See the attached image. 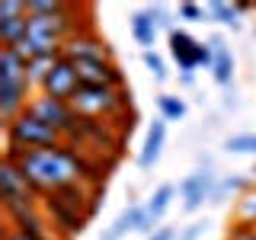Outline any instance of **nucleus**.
<instances>
[{"label":"nucleus","instance_id":"nucleus-1","mask_svg":"<svg viewBox=\"0 0 256 240\" xmlns=\"http://www.w3.org/2000/svg\"><path fill=\"white\" fill-rule=\"evenodd\" d=\"M6 160H13L20 166V173L29 180L32 192H58L64 186H74L90 173V164L70 150L68 144L61 148H42V150H20V148H6Z\"/></svg>","mask_w":256,"mask_h":240},{"label":"nucleus","instance_id":"nucleus-2","mask_svg":"<svg viewBox=\"0 0 256 240\" xmlns=\"http://www.w3.org/2000/svg\"><path fill=\"white\" fill-rule=\"evenodd\" d=\"M64 134L54 132L52 125H45L42 118L29 116H16L10 125H6V148H20V150H42V148H61Z\"/></svg>","mask_w":256,"mask_h":240},{"label":"nucleus","instance_id":"nucleus-3","mask_svg":"<svg viewBox=\"0 0 256 240\" xmlns=\"http://www.w3.org/2000/svg\"><path fill=\"white\" fill-rule=\"evenodd\" d=\"M128 102H132V93H125V90L80 84L77 96L70 100V109H74L80 118H102V116H118Z\"/></svg>","mask_w":256,"mask_h":240},{"label":"nucleus","instance_id":"nucleus-4","mask_svg":"<svg viewBox=\"0 0 256 240\" xmlns=\"http://www.w3.org/2000/svg\"><path fill=\"white\" fill-rule=\"evenodd\" d=\"M29 116H36V118H42L45 125H52L54 132H61L64 134V141H68V134L74 132V122H77V112L70 109V102H61V100H54V96H36V100H29V106H26Z\"/></svg>","mask_w":256,"mask_h":240},{"label":"nucleus","instance_id":"nucleus-5","mask_svg":"<svg viewBox=\"0 0 256 240\" xmlns=\"http://www.w3.org/2000/svg\"><path fill=\"white\" fill-rule=\"evenodd\" d=\"M64 58L68 61H112V52L100 36H93L90 29H84V32H77L74 38L64 42Z\"/></svg>","mask_w":256,"mask_h":240},{"label":"nucleus","instance_id":"nucleus-6","mask_svg":"<svg viewBox=\"0 0 256 240\" xmlns=\"http://www.w3.org/2000/svg\"><path fill=\"white\" fill-rule=\"evenodd\" d=\"M42 90H45V96H54V100H61V102H70V100H74L77 90H80V77H77L74 61L61 58L58 64H54V70L48 74Z\"/></svg>","mask_w":256,"mask_h":240},{"label":"nucleus","instance_id":"nucleus-7","mask_svg":"<svg viewBox=\"0 0 256 240\" xmlns=\"http://www.w3.org/2000/svg\"><path fill=\"white\" fill-rule=\"evenodd\" d=\"M180 192H182V208L186 212H198L205 202H212V192H214V173L212 170H196L192 176L180 182Z\"/></svg>","mask_w":256,"mask_h":240},{"label":"nucleus","instance_id":"nucleus-8","mask_svg":"<svg viewBox=\"0 0 256 240\" xmlns=\"http://www.w3.org/2000/svg\"><path fill=\"white\" fill-rule=\"evenodd\" d=\"M36 192H32L29 180L20 173V166L13 164V160H0V198H4V205L10 202H26V198H32Z\"/></svg>","mask_w":256,"mask_h":240},{"label":"nucleus","instance_id":"nucleus-9","mask_svg":"<svg viewBox=\"0 0 256 240\" xmlns=\"http://www.w3.org/2000/svg\"><path fill=\"white\" fill-rule=\"evenodd\" d=\"M164 141H166V118H157V122L148 128V138H144V148H141V157H138L141 170H150V166L160 160Z\"/></svg>","mask_w":256,"mask_h":240},{"label":"nucleus","instance_id":"nucleus-10","mask_svg":"<svg viewBox=\"0 0 256 240\" xmlns=\"http://www.w3.org/2000/svg\"><path fill=\"white\" fill-rule=\"evenodd\" d=\"M196 38L189 36V32H182V29H176L170 32V54L176 58V64L182 68V74H189L192 68H198V61H196Z\"/></svg>","mask_w":256,"mask_h":240},{"label":"nucleus","instance_id":"nucleus-11","mask_svg":"<svg viewBox=\"0 0 256 240\" xmlns=\"http://www.w3.org/2000/svg\"><path fill=\"white\" fill-rule=\"evenodd\" d=\"M64 58V52H52V54H38V58H32L26 64V84L29 86H45L48 74L54 70V64Z\"/></svg>","mask_w":256,"mask_h":240},{"label":"nucleus","instance_id":"nucleus-12","mask_svg":"<svg viewBox=\"0 0 256 240\" xmlns=\"http://www.w3.org/2000/svg\"><path fill=\"white\" fill-rule=\"evenodd\" d=\"M144 218V208L141 205H128L122 214H118L116 221H112L109 230H102V240H122L128 230H138V224Z\"/></svg>","mask_w":256,"mask_h":240},{"label":"nucleus","instance_id":"nucleus-13","mask_svg":"<svg viewBox=\"0 0 256 240\" xmlns=\"http://www.w3.org/2000/svg\"><path fill=\"white\" fill-rule=\"evenodd\" d=\"M212 48H214V64H212V74L218 80L221 86L230 84V77H234V54H230V48L221 42L218 36L212 38Z\"/></svg>","mask_w":256,"mask_h":240},{"label":"nucleus","instance_id":"nucleus-14","mask_svg":"<svg viewBox=\"0 0 256 240\" xmlns=\"http://www.w3.org/2000/svg\"><path fill=\"white\" fill-rule=\"evenodd\" d=\"M10 221H13V230H20V234H26L32 240H48V228H45V221L38 218L36 208H26V212H20V214H10Z\"/></svg>","mask_w":256,"mask_h":240},{"label":"nucleus","instance_id":"nucleus-15","mask_svg":"<svg viewBox=\"0 0 256 240\" xmlns=\"http://www.w3.org/2000/svg\"><path fill=\"white\" fill-rule=\"evenodd\" d=\"M48 208H52V214L58 218V224H61V230L64 234H80L84 230V218L86 214H80V212H74L70 205H64V202H58V198H52L48 196Z\"/></svg>","mask_w":256,"mask_h":240},{"label":"nucleus","instance_id":"nucleus-16","mask_svg":"<svg viewBox=\"0 0 256 240\" xmlns=\"http://www.w3.org/2000/svg\"><path fill=\"white\" fill-rule=\"evenodd\" d=\"M132 36H134L138 45H144V52H150V45H154V38H157V22H154L150 6L132 16Z\"/></svg>","mask_w":256,"mask_h":240},{"label":"nucleus","instance_id":"nucleus-17","mask_svg":"<svg viewBox=\"0 0 256 240\" xmlns=\"http://www.w3.org/2000/svg\"><path fill=\"white\" fill-rule=\"evenodd\" d=\"M26 36H29V13L26 16H6V20H0V42H4V48H13L16 42H22Z\"/></svg>","mask_w":256,"mask_h":240},{"label":"nucleus","instance_id":"nucleus-18","mask_svg":"<svg viewBox=\"0 0 256 240\" xmlns=\"http://www.w3.org/2000/svg\"><path fill=\"white\" fill-rule=\"evenodd\" d=\"M0 80H26V61L13 48H0Z\"/></svg>","mask_w":256,"mask_h":240},{"label":"nucleus","instance_id":"nucleus-19","mask_svg":"<svg viewBox=\"0 0 256 240\" xmlns=\"http://www.w3.org/2000/svg\"><path fill=\"white\" fill-rule=\"evenodd\" d=\"M26 10L29 16H58L68 13L70 4H64V0H26Z\"/></svg>","mask_w":256,"mask_h":240},{"label":"nucleus","instance_id":"nucleus-20","mask_svg":"<svg viewBox=\"0 0 256 240\" xmlns=\"http://www.w3.org/2000/svg\"><path fill=\"white\" fill-rule=\"evenodd\" d=\"M157 106H160V116L166 118V122H180L182 116H186V102L180 100V96H160L157 100Z\"/></svg>","mask_w":256,"mask_h":240},{"label":"nucleus","instance_id":"nucleus-21","mask_svg":"<svg viewBox=\"0 0 256 240\" xmlns=\"http://www.w3.org/2000/svg\"><path fill=\"white\" fill-rule=\"evenodd\" d=\"M208 16L212 20H218V22H224V26H234L237 29V4H221V0H214L212 6H208Z\"/></svg>","mask_w":256,"mask_h":240},{"label":"nucleus","instance_id":"nucleus-22","mask_svg":"<svg viewBox=\"0 0 256 240\" xmlns=\"http://www.w3.org/2000/svg\"><path fill=\"white\" fill-rule=\"evenodd\" d=\"M244 186H246V180H244V176H228V180H221L218 186H214V192H212V202H214V205H221L224 198L230 196V192H237V189H244Z\"/></svg>","mask_w":256,"mask_h":240},{"label":"nucleus","instance_id":"nucleus-23","mask_svg":"<svg viewBox=\"0 0 256 240\" xmlns=\"http://www.w3.org/2000/svg\"><path fill=\"white\" fill-rule=\"evenodd\" d=\"M224 150L230 154H256V134H234L224 141Z\"/></svg>","mask_w":256,"mask_h":240},{"label":"nucleus","instance_id":"nucleus-24","mask_svg":"<svg viewBox=\"0 0 256 240\" xmlns=\"http://www.w3.org/2000/svg\"><path fill=\"white\" fill-rule=\"evenodd\" d=\"M144 64H148V70L154 74L157 84H164L166 80V70H164V61L157 58V52H144Z\"/></svg>","mask_w":256,"mask_h":240},{"label":"nucleus","instance_id":"nucleus-25","mask_svg":"<svg viewBox=\"0 0 256 240\" xmlns=\"http://www.w3.org/2000/svg\"><path fill=\"white\" fill-rule=\"evenodd\" d=\"M240 224H256V196H246L240 202Z\"/></svg>","mask_w":256,"mask_h":240},{"label":"nucleus","instance_id":"nucleus-26","mask_svg":"<svg viewBox=\"0 0 256 240\" xmlns=\"http://www.w3.org/2000/svg\"><path fill=\"white\" fill-rule=\"evenodd\" d=\"M180 16H182V20H189V22H202L205 20V10L198 4H180Z\"/></svg>","mask_w":256,"mask_h":240},{"label":"nucleus","instance_id":"nucleus-27","mask_svg":"<svg viewBox=\"0 0 256 240\" xmlns=\"http://www.w3.org/2000/svg\"><path fill=\"white\" fill-rule=\"evenodd\" d=\"M150 13H154V22H157V29L176 32V26H173V20H170V13H166L164 6H150Z\"/></svg>","mask_w":256,"mask_h":240},{"label":"nucleus","instance_id":"nucleus-28","mask_svg":"<svg viewBox=\"0 0 256 240\" xmlns=\"http://www.w3.org/2000/svg\"><path fill=\"white\" fill-rule=\"evenodd\" d=\"M205 230H208V224H205V221H196V224H189V228H182L176 240H198Z\"/></svg>","mask_w":256,"mask_h":240},{"label":"nucleus","instance_id":"nucleus-29","mask_svg":"<svg viewBox=\"0 0 256 240\" xmlns=\"http://www.w3.org/2000/svg\"><path fill=\"white\" fill-rule=\"evenodd\" d=\"M228 240H256V228L253 224H237V228L228 234Z\"/></svg>","mask_w":256,"mask_h":240},{"label":"nucleus","instance_id":"nucleus-30","mask_svg":"<svg viewBox=\"0 0 256 240\" xmlns=\"http://www.w3.org/2000/svg\"><path fill=\"white\" fill-rule=\"evenodd\" d=\"M148 240H176V230H173V228H160V230H154Z\"/></svg>","mask_w":256,"mask_h":240},{"label":"nucleus","instance_id":"nucleus-31","mask_svg":"<svg viewBox=\"0 0 256 240\" xmlns=\"http://www.w3.org/2000/svg\"><path fill=\"white\" fill-rule=\"evenodd\" d=\"M4 240H32V237H26V234H20V230H6V234H4Z\"/></svg>","mask_w":256,"mask_h":240},{"label":"nucleus","instance_id":"nucleus-32","mask_svg":"<svg viewBox=\"0 0 256 240\" xmlns=\"http://www.w3.org/2000/svg\"><path fill=\"white\" fill-rule=\"evenodd\" d=\"M253 228H256V224H253Z\"/></svg>","mask_w":256,"mask_h":240}]
</instances>
